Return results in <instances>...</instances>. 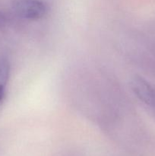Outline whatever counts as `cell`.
<instances>
[{"mask_svg": "<svg viewBox=\"0 0 155 156\" xmlns=\"http://www.w3.org/2000/svg\"><path fill=\"white\" fill-rule=\"evenodd\" d=\"M13 7L18 16L32 21L43 18L48 11L46 4L42 0H17Z\"/></svg>", "mask_w": 155, "mask_h": 156, "instance_id": "cell-1", "label": "cell"}, {"mask_svg": "<svg viewBox=\"0 0 155 156\" xmlns=\"http://www.w3.org/2000/svg\"><path fill=\"white\" fill-rule=\"evenodd\" d=\"M132 91L138 100L155 117V86L141 77H135L131 82Z\"/></svg>", "mask_w": 155, "mask_h": 156, "instance_id": "cell-2", "label": "cell"}, {"mask_svg": "<svg viewBox=\"0 0 155 156\" xmlns=\"http://www.w3.org/2000/svg\"><path fill=\"white\" fill-rule=\"evenodd\" d=\"M11 66L9 60L5 58H0V105L5 95L6 86L10 76Z\"/></svg>", "mask_w": 155, "mask_h": 156, "instance_id": "cell-3", "label": "cell"}, {"mask_svg": "<svg viewBox=\"0 0 155 156\" xmlns=\"http://www.w3.org/2000/svg\"><path fill=\"white\" fill-rule=\"evenodd\" d=\"M5 23V18L2 13H0V27L3 26Z\"/></svg>", "mask_w": 155, "mask_h": 156, "instance_id": "cell-4", "label": "cell"}]
</instances>
